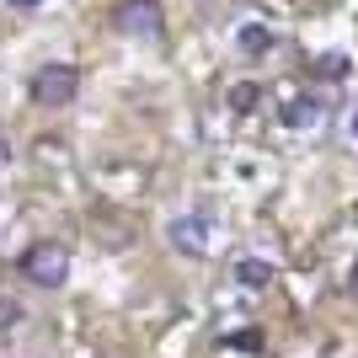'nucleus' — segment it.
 I'll return each mask as SVG.
<instances>
[{
	"mask_svg": "<svg viewBox=\"0 0 358 358\" xmlns=\"http://www.w3.org/2000/svg\"><path fill=\"white\" fill-rule=\"evenodd\" d=\"M22 278L32 289H64L70 284V246L59 241H32L22 252Z\"/></svg>",
	"mask_w": 358,
	"mask_h": 358,
	"instance_id": "nucleus-1",
	"label": "nucleus"
},
{
	"mask_svg": "<svg viewBox=\"0 0 358 358\" xmlns=\"http://www.w3.org/2000/svg\"><path fill=\"white\" fill-rule=\"evenodd\" d=\"M32 102L38 107H70L75 96H80V70H75L70 59H48L32 70Z\"/></svg>",
	"mask_w": 358,
	"mask_h": 358,
	"instance_id": "nucleus-2",
	"label": "nucleus"
},
{
	"mask_svg": "<svg viewBox=\"0 0 358 358\" xmlns=\"http://www.w3.org/2000/svg\"><path fill=\"white\" fill-rule=\"evenodd\" d=\"M113 27H118L123 38H134V43H155L166 32V6L161 0H118Z\"/></svg>",
	"mask_w": 358,
	"mask_h": 358,
	"instance_id": "nucleus-3",
	"label": "nucleus"
},
{
	"mask_svg": "<svg viewBox=\"0 0 358 358\" xmlns=\"http://www.w3.org/2000/svg\"><path fill=\"white\" fill-rule=\"evenodd\" d=\"M166 241H171V252L182 257H209L214 252V220L209 214H177V220L166 224Z\"/></svg>",
	"mask_w": 358,
	"mask_h": 358,
	"instance_id": "nucleus-4",
	"label": "nucleus"
},
{
	"mask_svg": "<svg viewBox=\"0 0 358 358\" xmlns=\"http://www.w3.org/2000/svg\"><path fill=\"white\" fill-rule=\"evenodd\" d=\"M236 284L241 289H268L273 284V262H262V257H241V262H236Z\"/></svg>",
	"mask_w": 358,
	"mask_h": 358,
	"instance_id": "nucleus-5",
	"label": "nucleus"
},
{
	"mask_svg": "<svg viewBox=\"0 0 358 358\" xmlns=\"http://www.w3.org/2000/svg\"><path fill=\"white\" fill-rule=\"evenodd\" d=\"M284 123L289 129H315V123H321V102H315V96H294V102L284 107Z\"/></svg>",
	"mask_w": 358,
	"mask_h": 358,
	"instance_id": "nucleus-6",
	"label": "nucleus"
},
{
	"mask_svg": "<svg viewBox=\"0 0 358 358\" xmlns=\"http://www.w3.org/2000/svg\"><path fill=\"white\" fill-rule=\"evenodd\" d=\"M224 102H230V113H241V118H246V113H257V102H262V86H257V80H236Z\"/></svg>",
	"mask_w": 358,
	"mask_h": 358,
	"instance_id": "nucleus-7",
	"label": "nucleus"
},
{
	"mask_svg": "<svg viewBox=\"0 0 358 358\" xmlns=\"http://www.w3.org/2000/svg\"><path fill=\"white\" fill-rule=\"evenodd\" d=\"M27 321V310L16 305V299H0V331H11V327H22Z\"/></svg>",
	"mask_w": 358,
	"mask_h": 358,
	"instance_id": "nucleus-8",
	"label": "nucleus"
},
{
	"mask_svg": "<svg viewBox=\"0 0 358 358\" xmlns=\"http://www.w3.org/2000/svg\"><path fill=\"white\" fill-rule=\"evenodd\" d=\"M273 38H268V27H241V48H252V54H262Z\"/></svg>",
	"mask_w": 358,
	"mask_h": 358,
	"instance_id": "nucleus-9",
	"label": "nucleus"
},
{
	"mask_svg": "<svg viewBox=\"0 0 358 358\" xmlns=\"http://www.w3.org/2000/svg\"><path fill=\"white\" fill-rule=\"evenodd\" d=\"M343 70H348V59H343V54H327V59H321V75H331V80H337Z\"/></svg>",
	"mask_w": 358,
	"mask_h": 358,
	"instance_id": "nucleus-10",
	"label": "nucleus"
},
{
	"mask_svg": "<svg viewBox=\"0 0 358 358\" xmlns=\"http://www.w3.org/2000/svg\"><path fill=\"white\" fill-rule=\"evenodd\" d=\"M348 294L358 299V262H353V273H348Z\"/></svg>",
	"mask_w": 358,
	"mask_h": 358,
	"instance_id": "nucleus-11",
	"label": "nucleus"
},
{
	"mask_svg": "<svg viewBox=\"0 0 358 358\" xmlns=\"http://www.w3.org/2000/svg\"><path fill=\"white\" fill-rule=\"evenodd\" d=\"M6 166H11V145H6V139H0V171H6Z\"/></svg>",
	"mask_w": 358,
	"mask_h": 358,
	"instance_id": "nucleus-12",
	"label": "nucleus"
},
{
	"mask_svg": "<svg viewBox=\"0 0 358 358\" xmlns=\"http://www.w3.org/2000/svg\"><path fill=\"white\" fill-rule=\"evenodd\" d=\"M16 11H32V6H43V0H11Z\"/></svg>",
	"mask_w": 358,
	"mask_h": 358,
	"instance_id": "nucleus-13",
	"label": "nucleus"
},
{
	"mask_svg": "<svg viewBox=\"0 0 358 358\" xmlns=\"http://www.w3.org/2000/svg\"><path fill=\"white\" fill-rule=\"evenodd\" d=\"M348 134H353V145H358V113H353V123H348Z\"/></svg>",
	"mask_w": 358,
	"mask_h": 358,
	"instance_id": "nucleus-14",
	"label": "nucleus"
}]
</instances>
